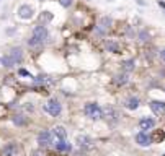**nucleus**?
Masks as SVG:
<instances>
[{"label": "nucleus", "instance_id": "9b49d317", "mask_svg": "<svg viewBox=\"0 0 165 156\" xmlns=\"http://www.w3.org/2000/svg\"><path fill=\"white\" fill-rule=\"evenodd\" d=\"M53 135L56 137V138H59V140H66L67 138V132H66V128H64L62 125H56V127L53 128Z\"/></svg>", "mask_w": 165, "mask_h": 156}, {"label": "nucleus", "instance_id": "1a4fd4ad", "mask_svg": "<svg viewBox=\"0 0 165 156\" xmlns=\"http://www.w3.org/2000/svg\"><path fill=\"white\" fill-rule=\"evenodd\" d=\"M103 117L110 119V120H116V119H118V111H116L115 108H111V106H106V108L103 109Z\"/></svg>", "mask_w": 165, "mask_h": 156}, {"label": "nucleus", "instance_id": "aec40b11", "mask_svg": "<svg viewBox=\"0 0 165 156\" xmlns=\"http://www.w3.org/2000/svg\"><path fill=\"white\" fill-rule=\"evenodd\" d=\"M116 83H118V85H126L128 83V75H126V73L116 76Z\"/></svg>", "mask_w": 165, "mask_h": 156}, {"label": "nucleus", "instance_id": "f03ea898", "mask_svg": "<svg viewBox=\"0 0 165 156\" xmlns=\"http://www.w3.org/2000/svg\"><path fill=\"white\" fill-rule=\"evenodd\" d=\"M84 111L92 120H100V119L103 117V109L100 108L97 103H87L85 104V108H84Z\"/></svg>", "mask_w": 165, "mask_h": 156}, {"label": "nucleus", "instance_id": "7ed1b4c3", "mask_svg": "<svg viewBox=\"0 0 165 156\" xmlns=\"http://www.w3.org/2000/svg\"><path fill=\"white\" fill-rule=\"evenodd\" d=\"M44 109H46L48 112H49V114L53 115V117H57V115H59L61 112H62V104H61L57 99H54V98H53V99L48 101V104L44 106Z\"/></svg>", "mask_w": 165, "mask_h": 156}, {"label": "nucleus", "instance_id": "393cba45", "mask_svg": "<svg viewBox=\"0 0 165 156\" xmlns=\"http://www.w3.org/2000/svg\"><path fill=\"white\" fill-rule=\"evenodd\" d=\"M159 5H160L162 8H165V2H160V0H159Z\"/></svg>", "mask_w": 165, "mask_h": 156}, {"label": "nucleus", "instance_id": "5701e85b", "mask_svg": "<svg viewBox=\"0 0 165 156\" xmlns=\"http://www.w3.org/2000/svg\"><path fill=\"white\" fill-rule=\"evenodd\" d=\"M59 4L62 5V7H70V5H72V0H59Z\"/></svg>", "mask_w": 165, "mask_h": 156}, {"label": "nucleus", "instance_id": "b1692460", "mask_svg": "<svg viewBox=\"0 0 165 156\" xmlns=\"http://www.w3.org/2000/svg\"><path fill=\"white\" fill-rule=\"evenodd\" d=\"M160 59L165 62V49H162V51H160Z\"/></svg>", "mask_w": 165, "mask_h": 156}, {"label": "nucleus", "instance_id": "6e6552de", "mask_svg": "<svg viewBox=\"0 0 165 156\" xmlns=\"http://www.w3.org/2000/svg\"><path fill=\"white\" fill-rule=\"evenodd\" d=\"M8 56L15 60V63H20L21 60H23V51H21L20 47H13V49H10V54H8Z\"/></svg>", "mask_w": 165, "mask_h": 156}, {"label": "nucleus", "instance_id": "20e7f679", "mask_svg": "<svg viewBox=\"0 0 165 156\" xmlns=\"http://www.w3.org/2000/svg\"><path fill=\"white\" fill-rule=\"evenodd\" d=\"M51 142H53V133H51L49 130L39 132V135H38V145L39 146H48Z\"/></svg>", "mask_w": 165, "mask_h": 156}, {"label": "nucleus", "instance_id": "f3484780", "mask_svg": "<svg viewBox=\"0 0 165 156\" xmlns=\"http://www.w3.org/2000/svg\"><path fill=\"white\" fill-rule=\"evenodd\" d=\"M13 124L21 127V125H26V117L25 115H15L13 117Z\"/></svg>", "mask_w": 165, "mask_h": 156}, {"label": "nucleus", "instance_id": "4be33fe9", "mask_svg": "<svg viewBox=\"0 0 165 156\" xmlns=\"http://www.w3.org/2000/svg\"><path fill=\"white\" fill-rule=\"evenodd\" d=\"M18 75H20V76H30V78H31L30 72H28V70H25V68H20V70H18Z\"/></svg>", "mask_w": 165, "mask_h": 156}, {"label": "nucleus", "instance_id": "a878e982", "mask_svg": "<svg viewBox=\"0 0 165 156\" xmlns=\"http://www.w3.org/2000/svg\"><path fill=\"white\" fill-rule=\"evenodd\" d=\"M108 2H113V0H108Z\"/></svg>", "mask_w": 165, "mask_h": 156}, {"label": "nucleus", "instance_id": "6ab92c4d", "mask_svg": "<svg viewBox=\"0 0 165 156\" xmlns=\"http://www.w3.org/2000/svg\"><path fill=\"white\" fill-rule=\"evenodd\" d=\"M106 47H108L111 52H115V54H120V47H118V44H116V42L108 41V42H106Z\"/></svg>", "mask_w": 165, "mask_h": 156}, {"label": "nucleus", "instance_id": "f257e3e1", "mask_svg": "<svg viewBox=\"0 0 165 156\" xmlns=\"http://www.w3.org/2000/svg\"><path fill=\"white\" fill-rule=\"evenodd\" d=\"M46 39H48V28H46L44 24H39V26H36V28L33 29V36L28 39V46L38 47V46H41Z\"/></svg>", "mask_w": 165, "mask_h": 156}, {"label": "nucleus", "instance_id": "4468645a", "mask_svg": "<svg viewBox=\"0 0 165 156\" xmlns=\"http://www.w3.org/2000/svg\"><path fill=\"white\" fill-rule=\"evenodd\" d=\"M126 108L128 109H137V108H139V99L134 98V96H131L129 99L126 101Z\"/></svg>", "mask_w": 165, "mask_h": 156}, {"label": "nucleus", "instance_id": "39448f33", "mask_svg": "<svg viewBox=\"0 0 165 156\" xmlns=\"http://www.w3.org/2000/svg\"><path fill=\"white\" fill-rule=\"evenodd\" d=\"M136 143L139 146H149L152 143V137L147 132H139L136 135Z\"/></svg>", "mask_w": 165, "mask_h": 156}, {"label": "nucleus", "instance_id": "9d476101", "mask_svg": "<svg viewBox=\"0 0 165 156\" xmlns=\"http://www.w3.org/2000/svg\"><path fill=\"white\" fill-rule=\"evenodd\" d=\"M149 106H151V109L155 112V114H162V112H165V103H164V101H152Z\"/></svg>", "mask_w": 165, "mask_h": 156}, {"label": "nucleus", "instance_id": "dca6fc26", "mask_svg": "<svg viewBox=\"0 0 165 156\" xmlns=\"http://www.w3.org/2000/svg\"><path fill=\"white\" fill-rule=\"evenodd\" d=\"M90 143H92V140L88 138L87 135H79L77 137V145L79 146H88Z\"/></svg>", "mask_w": 165, "mask_h": 156}, {"label": "nucleus", "instance_id": "a211bd4d", "mask_svg": "<svg viewBox=\"0 0 165 156\" xmlns=\"http://www.w3.org/2000/svg\"><path fill=\"white\" fill-rule=\"evenodd\" d=\"M134 67H136L134 60H124V62H123V68L126 70V72H131V70H134Z\"/></svg>", "mask_w": 165, "mask_h": 156}, {"label": "nucleus", "instance_id": "412c9836", "mask_svg": "<svg viewBox=\"0 0 165 156\" xmlns=\"http://www.w3.org/2000/svg\"><path fill=\"white\" fill-rule=\"evenodd\" d=\"M139 39H141L142 42L149 41V33H147V31H141V33H139Z\"/></svg>", "mask_w": 165, "mask_h": 156}, {"label": "nucleus", "instance_id": "2eb2a0df", "mask_svg": "<svg viewBox=\"0 0 165 156\" xmlns=\"http://www.w3.org/2000/svg\"><path fill=\"white\" fill-rule=\"evenodd\" d=\"M57 151H70V143H67L66 140H61L59 143H56Z\"/></svg>", "mask_w": 165, "mask_h": 156}, {"label": "nucleus", "instance_id": "ddd939ff", "mask_svg": "<svg viewBox=\"0 0 165 156\" xmlns=\"http://www.w3.org/2000/svg\"><path fill=\"white\" fill-rule=\"evenodd\" d=\"M0 63H2V65H4V67H7V68H10V67L17 65V63H15V60L12 59L10 56H4V57H2V59H0Z\"/></svg>", "mask_w": 165, "mask_h": 156}, {"label": "nucleus", "instance_id": "0eeeda50", "mask_svg": "<svg viewBox=\"0 0 165 156\" xmlns=\"http://www.w3.org/2000/svg\"><path fill=\"white\" fill-rule=\"evenodd\" d=\"M139 127L141 130H152V128L155 127V120L154 119H149V117H144V119H141L139 120Z\"/></svg>", "mask_w": 165, "mask_h": 156}, {"label": "nucleus", "instance_id": "423d86ee", "mask_svg": "<svg viewBox=\"0 0 165 156\" xmlns=\"http://www.w3.org/2000/svg\"><path fill=\"white\" fill-rule=\"evenodd\" d=\"M33 8L30 7V5H21L20 8H18V16L23 18V20H30V18H33Z\"/></svg>", "mask_w": 165, "mask_h": 156}, {"label": "nucleus", "instance_id": "f8f14e48", "mask_svg": "<svg viewBox=\"0 0 165 156\" xmlns=\"http://www.w3.org/2000/svg\"><path fill=\"white\" fill-rule=\"evenodd\" d=\"M17 153H18L17 143H8V145H5V148H4L5 156H17Z\"/></svg>", "mask_w": 165, "mask_h": 156}]
</instances>
